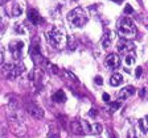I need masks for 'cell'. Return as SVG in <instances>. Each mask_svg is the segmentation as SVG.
I'll use <instances>...</instances> for the list:
<instances>
[{
    "mask_svg": "<svg viewBox=\"0 0 148 138\" xmlns=\"http://www.w3.org/2000/svg\"><path fill=\"white\" fill-rule=\"evenodd\" d=\"M8 121H10V128L11 132L15 135H17L19 138H23L27 135V126L23 121L21 116L17 110H11V113L8 114Z\"/></svg>",
    "mask_w": 148,
    "mask_h": 138,
    "instance_id": "obj_1",
    "label": "cell"
},
{
    "mask_svg": "<svg viewBox=\"0 0 148 138\" xmlns=\"http://www.w3.org/2000/svg\"><path fill=\"white\" fill-rule=\"evenodd\" d=\"M118 33L120 37L123 38H132L136 36V28L132 20H130L128 17H123L118 22Z\"/></svg>",
    "mask_w": 148,
    "mask_h": 138,
    "instance_id": "obj_2",
    "label": "cell"
},
{
    "mask_svg": "<svg viewBox=\"0 0 148 138\" xmlns=\"http://www.w3.org/2000/svg\"><path fill=\"white\" fill-rule=\"evenodd\" d=\"M68 20L72 24V26H76V28H82L87 22L89 17L86 15V12L82 9L81 7L78 8H74L68 13Z\"/></svg>",
    "mask_w": 148,
    "mask_h": 138,
    "instance_id": "obj_3",
    "label": "cell"
},
{
    "mask_svg": "<svg viewBox=\"0 0 148 138\" xmlns=\"http://www.w3.org/2000/svg\"><path fill=\"white\" fill-rule=\"evenodd\" d=\"M24 71H25V67L23 63H8V65H3V67H1L3 76L7 79L17 78Z\"/></svg>",
    "mask_w": 148,
    "mask_h": 138,
    "instance_id": "obj_4",
    "label": "cell"
},
{
    "mask_svg": "<svg viewBox=\"0 0 148 138\" xmlns=\"http://www.w3.org/2000/svg\"><path fill=\"white\" fill-rule=\"evenodd\" d=\"M48 40L50 42L52 46H54L56 49H62L66 45V36L63 34L61 30H58L57 28H53L48 32Z\"/></svg>",
    "mask_w": 148,
    "mask_h": 138,
    "instance_id": "obj_5",
    "label": "cell"
},
{
    "mask_svg": "<svg viewBox=\"0 0 148 138\" xmlns=\"http://www.w3.org/2000/svg\"><path fill=\"white\" fill-rule=\"evenodd\" d=\"M27 112H28L32 117H35V118H37V120L44 118V116H45L44 109L41 107H38L37 104H28V105H27Z\"/></svg>",
    "mask_w": 148,
    "mask_h": 138,
    "instance_id": "obj_6",
    "label": "cell"
},
{
    "mask_svg": "<svg viewBox=\"0 0 148 138\" xmlns=\"http://www.w3.org/2000/svg\"><path fill=\"white\" fill-rule=\"evenodd\" d=\"M23 47H24V42L23 41H13L12 44H10V50H11V53H12V57L15 61L21 58Z\"/></svg>",
    "mask_w": 148,
    "mask_h": 138,
    "instance_id": "obj_7",
    "label": "cell"
},
{
    "mask_svg": "<svg viewBox=\"0 0 148 138\" xmlns=\"http://www.w3.org/2000/svg\"><path fill=\"white\" fill-rule=\"evenodd\" d=\"M117 49H118V51L122 54H128V53H132L134 51L135 45H134V42L127 41V40H120L117 45Z\"/></svg>",
    "mask_w": 148,
    "mask_h": 138,
    "instance_id": "obj_8",
    "label": "cell"
},
{
    "mask_svg": "<svg viewBox=\"0 0 148 138\" xmlns=\"http://www.w3.org/2000/svg\"><path fill=\"white\" fill-rule=\"evenodd\" d=\"M104 65L111 70H115L120 66V57L117 53H111L107 55L106 61H104Z\"/></svg>",
    "mask_w": 148,
    "mask_h": 138,
    "instance_id": "obj_9",
    "label": "cell"
},
{
    "mask_svg": "<svg viewBox=\"0 0 148 138\" xmlns=\"http://www.w3.org/2000/svg\"><path fill=\"white\" fill-rule=\"evenodd\" d=\"M28 20L33 25H40V24L44 22V19H42V17L38 15L37 11L33 9V8H29L28 9Z\"/></svg>",
    "mask_w": 148,
    "mask_h": 138,
    "instance_id": "obj_10",
    "label": "cell"
},
{
    "mask_svg": "<svg viewBox=\"0 0 148 138\" xmlns=\"http://www.w3.org/2000/svg\"><path fill=\"white\" fill-rule=\"evenodd\" d=\"M70 129H72V132L77 135L85 134L83 128H82V124H81V120H74V121H72V123H70Z\"/></svg>",
    "mask_w": 148,
    "mask_h": 138,
    "instance_id": "obj_11",
    "label": "cell"
},
{
    "mask_svg": "<svg viewBox=\"0 0 148 138\" xmlns=\"http://www.w3.org/2000/svg\"><path fill=\"white\" fill-rule=\"evenodd\" d=\"M134 94H135V88H134L132 85H127V87H124L123 90H120L118 97H119L120 100H124V99H127V97L132 96Z\"/></svg>",
    "mask_w": 148,
    "mask_h": 138,
    "instance_id": "obj_12",
    "label": "cell"
},
{
    "mask_svg": "<svg viewBox=\"0 0 148 138\" xmlns=\"http://www.w3.org/2000/svg\"><path fill=\"white\" fill-rule=\"evenodd\" d=\"M123 82V76L122 74H119V72H115V74H113L110 78V84L113 85V87H117V85H120Z\"/></svg>",
    "mask_w": 148,
    "mask_h": 138,
    "instance_id": "obj_13",
    "label": "cell"
},
{
    "mask_svg": "<svg viewBox=\"0 0 148 138\" xmlns=\"http://www.w3.org/2000/svg\"><path fill=\"white\" fill-rule=\"evenodd\" d=\"M53 100L56 101V103H63V101H66V96H65V92H63L62 90L57 91L56 94L53 95Z\"/></svg>",
    "mask_w": 148,
    "mask_h": 138,
    "instance_id": "obj_14",
    "label": "cell"
},
{
    "mask_svg": "<svg viewBox=\"0 0 148 138\" xmlns=\"http://www.w3.org/2000/svg\"><path fill=\"white\" fill-rule=\"evenodd\" d=\"M110 45H111V34L110 33H106L103 36V38H102V47L103 49H108Z\"/></svg>",
    "mask_w": 148,
    "mask_h": 138,
    "instance_id": "obj_15",
    "label": "cell"
},
{
    "mask_svg": "<svg viewBox=\"0 0 148 138\" xmlns=\"http://www.w3.org/2000/svg\"><path fill=\"white\" fill-rule=\"evenodd\" d=\"M103 132V126H102V124H91V134H101V133Z\"/></svg>",
    "mask_w": 148,
    "mask_h": 138,
    "instance_id": "obj_16",
    "label": "cell"
},
{
    "mask_svg": "<svg viewBox=\"0 0 148 138\" xmlns=\"http://www.w3.org/2000/svg\"><path fill=\"white\" fill-rule=\"evenodd\" d=\"M81 124H82V128H83L85 134H91V124H89L86 120H82V118H81Z\"/></svg>",
    "mask_w": 148,
    "mask_h": 138,
    "instance_id": "obj_17",
    "label": "cell"
},
{
    "mask_svg": "<svg viewBox=\"0 0 148 138\" xmlns=\"http://www.w3.org/2000/svg\"><path fill=\"white\" fill-rule=\"evenodd\" d=\"M124 63H126L127 66H132L134 63H135V55L134 54H126L124 57Z\"/></svg>",
    "mask_w": 148,
    "mask_h": 138,
    "instance_id": "obj_18",
    "label": "cell"
},
{
    "mask_svg": "<svg viewBox=\"0 0 148 138\" xmlns=\"http://www.w3.org/2000/svg\"><path fill=\"white\" fill-rule=\"evenodd\" d=\"M23 13V9H21V7L19 5V4H16L15 7H13V9H12V12H11V15L12 16H15V17H19L20 15Z\"/></svg>",
    "mask_w": 148,
    "mask_h": 138,
    "instance_id": "obj_19",
    "label": "cell"
},
{
    "mask_svg": "<svg viewBox=\"0 0 148 138\" xmlns=\"http://www.w3.org/2000/svg\"><path fill=\"white\" fill-rule=\"evenodd\" d=\"M120 108V103L119 101H114V103H110V112H115Z\"/></svg>",
    "mask_w": 148,
    "mask_h": 138,
    "instance_id": "obj_20",
    "label": "cell"
},
{
    "mask_svg": "<svg viewBox=\"0 0 148 138\" xmlns=\"http://www.w3.org/2000/svg\"><path fill=\"white\" fill-rule=\"evenodd\" d=\"M127 138H138L135 133V129H130L128 133H127Z\"/></svg>",
    "mask_w": 148,
    "mask_h": 138,
    "instance_id": "obj_21",
    "label": "cell"
},
{
    "mask_svg": "<svg viewBox=\"0 0 148 138\" xmlns=\"http://www.w3.org/2000/svg\"><path fill=\"white\" fill-rule=\"evenodd\" d=\"M16 33H19V34H24V33H25L24 26H23V25H17V26H16Z\"/></svg>",
    "mask_w": 148,
    "mask_h": 138,
    "instance_id": "obj_22",
    "label": "cell"
},
{
    "mask_svg": "<svg viewBox=\"0 0 148 138\" xmlns=\"http://www.w3.org/2000/svg\"><path fill=\"white\" fill-rule=\"evenodd\" d=\"M134 12V8L130 4H127L126 7H124V13H127V15H130V13H132Z\"/></svg>",
    "mask_w": 148,
    "mask_h": 138,
    "instance_id": "obj_23",
    "label": "cell"
},
{
    "mask_svg": "<svg viewBox=\"0 0 148 138\" xmlns=\"http://www.w3.org/2000/svg\"><path fill=\"white\" fill-rule=\"evenodd\" d=\"M142 72H143V69L139 66L138 69L135 70V76H136V78H140V76H142Z\"/></svg>",
    "mask_w": 148,
    "mask_h": 138,
    "instance_id": "obj_24",
    "label": "cell"
},
{
    "mask_svg": "<svg viewBox=\"0 0 148 138\" xmlns=\"http://www.w3.org/2000/svg\"><path fill=\"white\" fill-rule=\"evenodd\" d=\"M95 83H97V85H102L103 84V79L101 76H95Z\"/></svg>",
    "mask_w": 148,
    "mask_h": 138,
    "instance_id": "obj_25",
    "label": "cell"
},
{
    "mask_svg": "<svg viewBox=\"0 0 148 138\" xmlns=\"http://www.w3.org/2000/svg\"><path fill=\"white\" fill-rule=\"evenodd\" d=\"M102 100L103 101H110V95H108L107 92H104V94L102 95Z\"/></svg>",
    "mask_w": 148,
    "mask_h": 138,
    "instance_id": "obj_26",
    "label": "cell"
},
{
    "mask_svg": "<svg viewBox=\"0 0 148 138\" xmlns=\"http://www.w3.org/2000/svg\"><path fill=\"white\" fill-rule=\"evenodd\" d=\"M97 114H98V112L93 108V109H90V112H89V116L90 117H97Z\"/></svg>",
    "mask_w": 148,
    "mask_h": 138,
    "instance_id": "obj_27",
    "label": "cell"
},
{
    "mask_svg": "<svg viewBox=\"0 0 148 138\" xmlns=\"http://www.w3.org/2000/svg\"><path fill=\"white\" fill-rule=\"evenodd\" d=\"M76 47H77V44H74V41H70L69 42V49H70V50H74Z\"/></svg>",
    "mask_w": 148,
    "mask_h": 138,
    "instance_id": "obj_28",
    "label": "cell"
},
{
    "mask_svg": "<svg viewBox=\"0 0 148 138\" xmlns=\"http://www.w3.org/2000/svg\"><path fill=\"white\" fill-rule=\"evenodd\" d=\"M111 1H114V3H117V4H120V3H122V0H111Z\"/></svg>",
    "mask_w": 148,
    "mask_h": 138,
    "instance_id": "obj_29",
    "label": "cell"
},
{
    "mask_svg": "<svg viewBox=\"0 0 148 138\" xmlns=\"http://www.w3.org/2000/svg\"><path fill=\"white\" fill-rule=\"evenodd\" d=\"M110 138H117V137H115V135H114L113 133H110Z\"/></svg>",
    "mask_w": 148,
    "mask_h": 138,
    "instance_id": "obj_30",
    "label": "cell"
},
{
    "mask_svg": "<svg viewBox=\"0 0 148 138\" xmlns=\"http://www.w3.org/2000/svg\"><path fill=\"white\" fill-rule=\"evenodd\" d=\"M144 120H145V123H147V126H148V116H147V117H145V118H144Z\"/></svg>",
    "mask_w": 148,
    "mask_h": 138,
    "instance_id": "obj_31",
    "label": "cell"
},
{
    "mask_svg": "<svg viewBox=\"0 0 148 138\" xmlns=\"http://www.w3.org/2000/svg\"><path fill=\"white\" fill-rule=\"evenodd\" d=\"M5 1H8V0H1V4H5Z\"/></svg>",
    "mask_w": 148,
    "mask_h": 138,
    "instance_id": "obj_32",
    "label": "cell"
}]
</instances>
